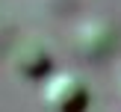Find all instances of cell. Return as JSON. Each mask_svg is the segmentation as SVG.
<instances>
[{
    "label": "cell",
    "instance_id": "cell-3",
    "mask_svg": "<svg viewBox=\"0 0 121 112\" xmlns=\"http://www.w3.org/2000/svg\"><path fill=\"white\" fill-rule=\"evenodd\" d=\"M12 68L24 77H47L50 74V50L39 38H24L12 50Z\"/></svg>",
    "mask_w": 121,
    "mask_h": 112
},
{
    "label": "cell",
    "instance_id": "cell-1",
    "mask_svg": "<svg viewBox=\"0 0 121 112\" xmlns=\"http://www.w3.org/2000/svg\"><path fill=\"white\" fill-rule=\"evenodd\" d=\"M39 97L47 112H83L89 106V86L77 71H50L41 80Z\"/></svg>",
    "mask_w": 121,
    "mask_h": 112
},
{
    "label": "cell",
    "instance_id": "cell-2",
    "mask_svg": "<svg viewBox=\"0 0 121 112\" xmlns=\"http://www.w3.org/2000/svg\"><path fill=\"white\" fill-rule=\"evenodd\" d=\"M118 33H115V24L106 21V18H86L80 21L74 29H71V44L80 56L86 59H100L115 47Z\"/></svg>",
    "mask_w": 121,
    "mask_h": 112
}]
</instances>
